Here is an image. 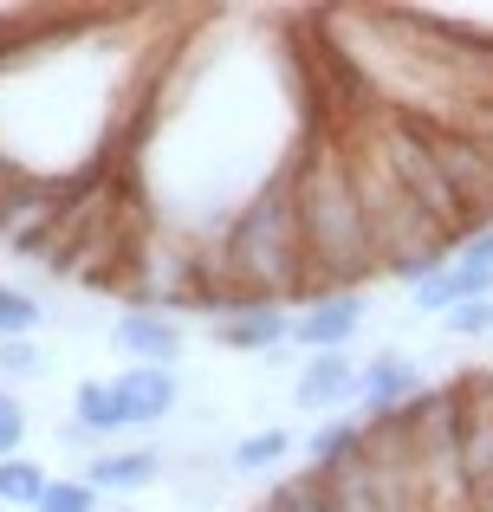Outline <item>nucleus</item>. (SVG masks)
I'll return each mask as SVG.
<instances>
[{"label":"nucleus","instance_id":"f257e3e1","mask_svg":"<svg viewBox=\"0 0 493 512\" xmlns=\"http://www.w3.org/2000/svg\"><path fill=\"white\" fill-rule=\"evenodd\" d=\"M292 208H299V240H305V305L325 299V292H364V279H377L370 221L357 208L351 169H344L338 124L299 130V143H292Z\"/></svg>","mask_w":493,"mask_h":512},{"label":"nucleus","instance_id":"f03ea898","mask_svg":"<svg viewBox=\"0 0 493 512\" xmlns=\"http://www.w3.org/2000/svg\"><path fill=\"white\" fill-rule=\"evenodd\" d=\"M221 273L241 299L260 305H305V240H299V208H292V156L279 175L234 208V221L215 234Z\"/></svg>","mask_w":493,"mask_h":512},{"label":"nucleus","instance_id":"7ed1b4c3","mask_svg":"<svg viewBox=\"0 0 493 512\" xmlns=\"http://www.w3.org/2000/svg\"><path fill=\"white\" fill-rule=\"evenodd\" d=\"M292 402L318 422H331L338 409H357V357L351 350H318L292 376Z\"/></svg>","mask_w":493,"mask_h":512},{"label":"nucleus","instance_id":"20e7f679","mask_svg":"<svg viewBox=\"0 0 493 512\" xmlns=\"http://www.w3.org/2000/svg\"><path fill=\"white\" fill-rule=\"evenodd\" d=\"M111 344L124 350L130 363H143V370H176L189 338H182V318L169 312H137V305H124V312L111 318Z\"/></svg>","mask_w":493,"mask_h":512},{"label":"nucleus","instance_id":"39448f33","mask_svg":"<svg viewBox=\"0 0 493 512\" xmlns=\"http://www.w3.org/2000/svg\"><path fill=\"white\" fill-rule=\"evenodd\" d=\"M364 318H370L364 292H325V299L292 312V344L312 350V357L318 350H351V338L364 331Z\"/></svg>","mask_w":493,"mask_h":512},{"label":"nucleus","instance_id":"423d86ee","mask_svg":"<svg viewBox=\"0 0 493 512\" xmlns=\"http://www.w3.org/2000/svg\"><path fill=\"white\" fill-rule=\"evenodd\" d=\"M416 396H422V370H416L409 350H377V357L357 363V409H364V422L403 409V402H416Z\"/></svg>","mask_w":493,"mask_h":512},{"label":"nucleus","instance_id":"0eeeda50","mask_svg":"<svg viewBox=\"0 0 493 512\" xmlns=\"http://www.w3.org/2000/svg\"><path fill=\"white\" fill-rule=\"evenodd\" d=\"M117 402H124V422L130 428H163L169 415L182 409V376L176 370H143V363H124L111 376Z\"/></svg>","mask_w":493,"mask_h":512},{"label":"nucleus","instance_id":"6e6552de","mask_svg":"<svg viewBox=\"0 0 493 512\" xmlns=\"http://www.w3.org/2000/svg\"><path fill=\"white\" fill-rule=\"evenodd\" d=\"M169 474V454L163 448H104V454H91L85 461V480L98 493H111V500H130V493H150L156 480Z\"/></svg>","mask_w":493,"mask_h":512},{"label":"nucleus","instance_id":"1a4fd4ad","mask_svg":"<svg viewBox=\"0 0 493 512\" xmlns=\"http://www.w3.org/2000/svg\"><path fill=\"white\" fill-rule=\"evenodd\" d=\"M215 344L234 357H273L292 344V305H241V312L215 318Z\"/></svg>","mask_w":493,"mask_h":512},{"label":"nucleus","instance_id":"9d476101","mask_svg":"<svg viewBox=\"0 0 493 512\" xmlns=\"http://www.w3.org/2000/svg\"><path fill=\"white\" fill-rule=\"evenodd\" d=\"M305 461H312V474H338V467L364 461V415H331V422H318L312 435H305Z\"/></svg>","mask_w":493,"mask_h":512},{"label":"nucleus","instance_id":"9b49d317","mask_svg":"<svg viewBox=\"0 0 493 512\" xmlns=\"http://www.w3.org/2000/svg\"><path fill=\"white\" fill-rule=\"evenodd\" d=\"M72 422H85L91 435L104 441V448H111L117 435H130V422H124V402H117V389H111V376H85V383L72 389Z\"/></svg>","mask_w":493,"mask_h":512},{"label":"nucleus","instance_id":"f8f14e48","mask_svg":"<svg viewBox=\"0 0 493 512\" xmlns=\"http://www.w3.org/2000/svg\"><path fill=\"white\" fill-rule=\"evenodd\" d=\"M292 448H299V441H292L286 428H253V435H241L228 448V474L260 480V474H273L279 461H292Z\"/></svg>","mask_w":493,"mask_h":512},{"label":"nucleus","instance_id":"ddd939ff","mask_svg":"<svg viewBox=\"0 0 493 512\" xmlns=\"http://www.w3.org/2000/svg\"><path fill=\"white\" fill-rule=\"evenodd\" d=\"M46 487H52V474H46L39 461H26V454L0 461V506H13V512H33L39 500H46Z\"/></svg>","mask_w":493,"mask_h":512},{"label":"nucleus","instance_id":"4468645a","mask_svg":"<svg viewBox=\"0 0 493 512\" xmlns=\"http://www.w3.org/2000/svg\"><path fill=\"white\" fill-rule=\"evenodd\" d=\"M39 318H46V305H39L26 286L0 279V344H7V338H33V331H39Z\"/></svg>","mask_w":493,"mask_h":512},{"label":"nucleus","instance_id":"2eb2a0df","mask_svg":"<svg viewBox=\"0 0 493 512\" xmlns=\"http://www.w3.org/2000/svg\"><path fill=\"white\" fill-rule=\"evenodd\" d=\"M46 376V350L33 338H7L0 344V389H20V383H39Z\"/></svg>","mask_w":493,"mask_h":512},{"label":"nucleus","instance_id":"dca6fc26","mask_svg":"<svg viewBox=\"0 0 493 512\" xmlns=\"http://www.w3.org/2000/svg\"><path fill=\"white\" fill-rule=\"evenodd\" d=\"M98 500H104V493L91 487L85 474H72V480H52L46 500H39L33 512H98Z\"/></svg>","mask_w":493,"mask_h":512},{"label":"nucleus","instance_id":"f3484780","mask_svg":"<svg viewBox=\"0 0 493 512\" xmlns=\"http://www.w3.org/2000/svg\"><path fill=\"white\" fill-rule=\"evenodd\" d=\"M20 448H26V402L0 389V461H13Z\"/></svg>","mask_w":493,"mask_h":512},{"label":"nucleus","instance_id":"a211bd4d","mask_svg":"<svg viewBox=\"0 0 493 512\" xmlns=\"http://www.w3.org/2000/svg\"><path fill=\"white\" fill-rule=\"evenodd\" d=\"M442 325L455 331V338H493V299H468V305H455Z\"/></svg>","mask_w":493,"mask_h":512},{"label":"nucleus","instance_id":"6ab92c4d","mask_svg":"<svg viewBox=\"0 0 493 512\" xmlns=\"http://www.w3.org/2000/svg\"><path fill=\"white\" fill-rule=\"evenodd\" d=\"M52 435H59V448H72V454H85V461H91V454H104V441H98V435H91V428H85V422H72V415H59V428H52Z\"/></svg>","mask_w":493,"mask_h":512},{"label":"nucleus","instance_id":"aec40b11","mask_svg":"<svg viewBox=\"0 0 493 512\" xmlns=\"http://www.w3.org/2000/svg\"><path fill=\"white\" fill-rule=\"evenodd\" d=\"M455 260H468V266H481V273H493V227H474V234L461 240Z\"/></svg>","mask_w":493,"mask_h":512},{"label":"nucleus","instance_id":"412c9836","mask_svg":"<svg viewBox=\"0 0 493 512\" xmlns=\"http://www.w3.org/2000/svg\"><path fill=\"white\" fill-rule=\"evenodd\" d=\"M111 512H137V506H111Z\"/></svg>","mask_w":493,"mask_h":512}]
</instances>
